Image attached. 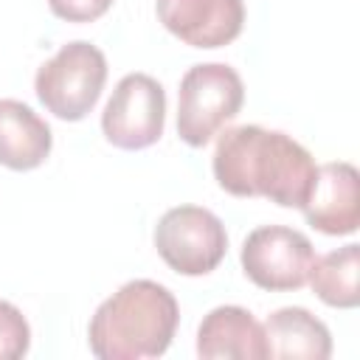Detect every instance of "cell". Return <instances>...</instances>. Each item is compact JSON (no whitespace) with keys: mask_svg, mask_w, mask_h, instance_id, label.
<instances>
[{"mask_svg":"<svg viewBox=\"0 0 360 360\" xmlns=\"http://www.w3.org/2000/svg\"><path fill=\"white\" fill-rule=\"evenodd\" d=\"M211 169L219 188L233 197H267L284 208H301L318 166L287 132L242 124L219 135Z\"/></svg>","mask_w":360,"mask_h":360,"instance_id":"cell-1","label":"cell"},{"mask_svg":"<svg viewBox=\"0 0 360 360\" xmlns=\"http://www.w3.org/2000/svg\"><path fill=\"white\" fill-rule=\"evenodd\" d=\"M177 321L180 307L163 284L149 278L127 281L90 318V352L98 360L160 357L177 332Z\"/></svg>","mask_w":360,"mask_h":360,"instance_id":"cell-2","label":"cell"},{"mask_svg":"<svg viewBox=\"0 0 360 360\" xmlns=\"http://www.w3.org/2000/svg\"><path fill=\"white\" fill-rule=\"evenodd\" d=\"M107 82V59L104 53L84 42L62 45L45 65H39L34 90L37 98L62 121H82L98 101Z\"/></svg>","mask_w":360,"mask_h":360,"instance_id":"cell-3","label":"cell"},{"mask_svg":"<svg viewBox=\"0 0 360 360\" xmlns=\"http://www.w3.org/2000/svg\"><path fill=\"white\" fill-rule=\"evenodd\" d=\"M245 101V84L231 65L205 62L186 70L177 96V135L188 146H205Z\"/></svg>","mask_w":360,"mask_h":360,"instance_id":"cell-4","label":"cell"},{"mask_svg":"<svg viewBox=\"0 0 360 360\" xmlns=\"http://www.w3.org/2000/svg\"><path fill=\"white\" fill-rule=\"evenodd\" d=\"M155 248L174 273L205 276L225 259L228 233L214 211L177 205L160 217L155 228Z\"/></svg>","mask_w":360,"mask_h":360,"instance_id":"cell-5","label":"cell"},{"mask_svg":"<svg viewBox=\"0 0 360 360\" xmlns=\"http://www.w3.org/2000/svg\"><path fill=\"white\" fill-rule=\"evenodd\" d=\"M315 262L312 242L287 225H262L248 233L242 245V270L245 276L270 292L298 290L309 278Z\"/></svg>","mask_w":360,"mask_h":360,"instance_id":"cell-6","label":"cell"},{"mask_svg":"<svg viewBox=\"0 0 360 360\" xmlns=\"http://www.w3.org/2000/svg\"><path fill=\"white\" fill-rule=\"evenodd\" d=\"M166 124V93L158 79L146 73H127L104 112L101 129L104 138L118 149H146L163 135Z\"/></svg>","mask_w":360,"mask_h":360,"instance_id":"cell-7","label":"cell"},{"mask_svg":"<svg viewBox=\"0 0 360 360\" xmlns=\"http://www.w3.org/2000/svg\"><path fill=\"white\" fill-rule=\"evenodd\" d=\"M158 20L191 48H222L245 25L242 0H155Z\"/></svg>","mask_w":360,"mask_h":360,"instance_id":"cell-8","label":"cell"},{"mask_svg":"<svg viewBox=\"0 0 360 360\" xmlns=\"http://www.w3.org/2000/svg\"><path fill=\"white\" fill-rule=\"evenodd\" d=\"M307 222L329 236L354 233L360 225V180L346 160H332L315 169L312 188L301 205Z\"/></svg>","mask_w":360,"mask_h":360,"instance_id":"cell-9","label":"cell"},{"mask_svg":"<svg viewBox=\"0 0 360 360\" xmlns=\"http://www.w3.org/2000/svg\"><path fill=\"white\" fill-rule=\"evenodd\" d=\"M197 354L202 360H262L267 357L264 329L242 307H217L197 329Z\"/></svg>","mask_w":360,"mask_h":360,"instance_id":"cell-10","label":"cell"},{"mask_svg":"<svg viewBox=\"0 0 360 360\" xmlns=\"http://www.w3.org/2000/svg\"><path fill=\"white\" fill-rule=\"evenodd\" d=\"M51 127L22 101L0 98V163L14 172H28L51 155Z\"/></svg>","mask_w":360,"mask_h":360,"instance_id":"cell-11","label":"cell"},{"mask_svg":"<svg viewBox=\"0 0 360 360\" xmlns=\"http://www.w3.org/2000/svg\"><path fill=\"white\" fill-rule=\"evenodd\" d=\"M267 357H307L326 360L332 354V335L304 307H281L264 321Z\"/></svg>","mask_w":360,"mask_h":360,"instance_id":"cell-12","label":"cell"},{"mask_svg":"<svg viewBox=\"0 0 360 360\" xmlns=\"http://www.w3.org/2000/svg\"><path fill=\"white\" fill-rule=\"evenodd\" d=\"M357 273H360V248L357 245H343L332 253H323L321 259L315 256L309 267V284L315 295L338 309H352L360 301L357 292Z\"/></svg>","mask_w":360,"mask_h":360,"instance_id":"cell-13","label":"cell"},{"mask_svg":"<svg viewBox=\"0 0 360 360\" xmlns=\"http://www.w3.org/2000/svg\"><path fill=\"white\" fill-rule=\"evenodd\" d=\"M31 346V329L25 315L8 304L0 301V360H17Z\"/></svg>","mask_w":360,"mask_h":360,"instance_id":"cell-14","label":"cell"},{"mask_svg":"<svg viewBox=\"0 0 360 360\" xmlns=\"http://www.w3.org/2000/svg\"><path fill=\"white\" fill-rule=\"evenodd\" d=\"M48 6L68 22H93L112 6V0H48Z\"/></svg>","mask_w":360,"mask_h":360,"instance_id":"cell-15","label":"cell"}]
</instances>
